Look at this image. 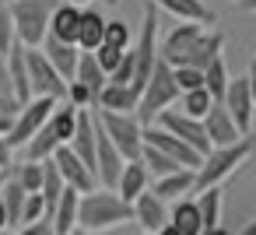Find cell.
I'll list each match as a JSON object with an SVG mask.
<instances>
[{
	"instance_id": "obj_1",
	"label": "cell",
	"mask_w": 256,
	"mask_h": 235,
	"mask_svg": "<svg viewBox=\"0 0 256 235\" xmlns=\"http://www.w3.org/2000/svg\"><path fill=\"white\" fill-rule=\"evenodd\" d=\"M134 221V207L106 186H95L92 193H81V207H78V228L81 232H106L116 224H130Z\"/></svg>"
},
{
	"instance_id": "obj_2",
	"label": "cell",
	"mask_w": 256,
	"mask_h": 235,
	"mask_svg": "<svg viewBox=\"0 0 256 235\" xmlns=\"http://www.w3.org/2000/svg\"><path fill=\"white\" fill-rule=\"evenodd\" d=\"M252 154V134L238 137L235 144H224V148H210L196 172H193V190H207V186H221L238 165H246V158Z\"/></svg>"
},
{
	"instance_id": "obj_3",
	"label": "cell",
	"mask_w": 256,
	"mask_h": 235,
	"mask_svg": "<svg viewBox=\"0 0 256 235\" xmlns=\"http://www.w3.org/2000/svg\"><path fill=\"white\" fill-rule=\"evenodd\" d=\"M176 102H179L176 74H172V67L158 56L154 67H151V74H148V81H144V88H140V102H137V120H140V126L154 123V116L165 112V109H172Z\"/></svg>"
},
{
	"instance_id": "obj_4",
	"label": "cell",
	"mask_w": 256,
	"mask_h": 235,
	"mask_svg": "<svg viewBox=\"0 0 256 235\" xmlns=\"http://www.w3.org/2000/svg\"><path fill=\"white\" fill-rule=\"evenodd\" d=\"M74 120H78V109H74L70 102H56L53 116H50V120L39 126V134L25 144V158L46 162L60 144H67V140L74 137Z\"/></svg>"
},
{
	"instance_id": "obj_5",
	"label": "cell",
	"mask_w": 256,
	"mask_h": 235,
	"mask_svg": "<svg viewBox=\"0 0 256 235\" xmlns=\"http://www.w3.org/2000/svg\"><path fill=\"white\" fill-rule=\"evenodd\" d=\"M56 0H11V18H14V39L25 50L42 46L50 36V14Z\"/></svg>"
},
{
	"instance_id": "obj_6",
	"label": "cell",
	"mask_w": 256,
	"mask_h": 235,
	"mask_svg": "<svg viewBox=\"0 0 256 235\" xmlns=\"http://www.w3.org/2000/svg\"><path fill=\"white\" fill-rule=\"evenodd\" d=\"M95 120L98 126L106 130V137L116 144V151L130 162V158H140V148H144V126L137 120V112H112V109H95Z\"/></svg>"
},
{
	"instance_id": "obj_7",
	"label": "cell",
	"mask_w": 256,
	"mask_h": 235,
	"mask_svg": "<svg viewBox=\"0 0 256 235\" xmlns=\"http://www.w3.org/2000/svg\"><path fill=\"white\" fill-rule=\"evenodd\" d=\"M25 67H28L32 98H56V102L67 98V81L60 78V70L50 64V56L39 46L36 50H25Z\"/></svg>"
},
{
	"instance_id": "obj_8",
	"label": "cell",
	"mask_w": 256,
	"mask_h": 235,
	"mask_svg": "<svg viewBox=\"0 0 256 235\" xmlns=\"http://www.w3.org/2000/svg\"><path fill=\"white\" fill-rule=\"evenodd\" d=\"M53 109H56V98H28L22 109H18V116H14V126H11V134H8V144H11V151H18V148H25L36 134H39V126L53 116Z\"/></svg>"
},
{
	"instance_id": "obj_9",
	"label": "cell",
	"mask_w": 256,
	"mask_h": 235,
	"mask_svg": "<svg viewBox=\"0 0 256 235\" xmlns=\"http://www.w3.org/2000/svg\"><path fill=\"white\" fill-rule=\"evenodd\" d=\"M154 123H158L162 130H168V134H176L179 140H186L193 151H200V154H207V151H210V140H207L204 120H193V116H186V112H179V109L172 106V109L158 112V116H154Z\"/></svg>"
},
{
	"instance_id": "obj_10",
	"label": "cell",
	"mask_w": 256,
	"mask_h": 235,
	"mask_svg": "<svg viewBox=\"0 0 256 235\" xmlns=\"http://www.w3.org/2000/svg\"><path fill=\"white\" fill-rule=\"evenodd\" d=\"M144 144H151V148H158V151H165L176 165H182V168H193L196 172V165H200V151H193L186 140H179L176 134H168V130H162L158 123H148L144 126Z\"/></svg>"
},
{
	"instance_id": "obj_11",
	"label": "cell",
	"mask_w": 256,
	"mask_h": 235,
	"mask_svg": "<svg viewBox=\"0 0 256 235\" xmlns=\"http://www.w3.org/2000/svg\"><path fill=\"white\" fill-rule=\"evenodd\" d=\"M53 165H56V172L64 176V186H70V190H78V193H92L95 186H98V179H95V172L70 151V144H60L53 154Z\"/></svg>"
},
{
	"instance_id": "obj_12",
	"label": "cell",
	"mask_w": 256,
	"mask_h": 235,
	"mask_svg": "<svg viewBox=\"0 0 256 235\" xmlns=\"http://www.w3.org/2000/svg\"><path fill=\"white\" fill-rule=\"evenodd\" d=\"M95 123H98V120H95ZM123 165H126V158L116 151V144H112V140L106 137V130L98 126V134H95V179H98V186L116 190Z\"/></svg>"
},
{
	"instance_id": "obj_13",
	"label": "cell",
	"mask_w": 256,
	"mask_h": 235,
	"mask_svg": "<svg viewBox=\"0 0 256 235\" xmlns=\"http://www.w3.org/2000/svg\"><path fill=\"white\" fill-rule=\"evenodd\" d=\"M204 36V25L200 22H179L168 36H165V42L158 46V56L168 64V67H182V60H186V53L193 50V42Z\"/></svg>"
},
{
	"instance_id": "obj_14",
	"label": "cell",
	"mask_w": 256,
	"mask_h": 235,
	"mask_svg": "<svg viewBox=\"0 0 256 235\" xmlns=\"http://www.w3.org/2000/svg\"><path fill=\"white\" fill-rule=\"evenodd\" d=\"M221 106L228 109V116L235 120V126H238L242 134H249V130H252V112H256V106H252V95H249V78H246V74L228 81Z\"/></svg>"
},
{
	"instance_id": "obj_15",
	"label": "cell",
	"mask_w": 256,
	"mask_h": 235,
	"mask_svg": "<svg viewBox=\"0 0 256 235\" xmlns=\"http://www.w3.org/2000/svg\"><path fill=\"white\" fill-rule=\"evenodd\" d=\"M204 130H207L210 148H224V144H235L238 137H246V134L235 126V120L228 116V109H224L221 102H214V106L207 109V116H204Z\"/></svg>"
},
{
	"instance_id": "obj_16",
	"label": "cell",
	"mask_w": 256,
	"mask_h": 235,
	"mask_svg": "<svg viewBox=\"0 0 256 235\" xmlns=\"http://www.w3.org/2000/svg\"><path fill=\"white\" fill-rule=\"evenodd\" d=\"M130 207H134V221H137L144 232H158V228L168 224V207H165V200H162L158 193H151V190H144Z\"/></svg>"
},
{
	"instance_id": "obj_17",
	"label": "cell",
	"mask_w": 256,
	"mask_h": 235,
	"mask_svg": "<svg viewBox=\"0 0 256 235\" xmlns=\"http://www.w3.org/2000/svg\"><path fill=\"white\" fill-rule=\"evenodd\" d=\"M39 50L50 56V64L60 70L64 81H74V70H78V60H81V46H78V42H60V39L46 36Z\"/></svg>"
},
{
	"instance_id": "obj_18",
	"label": "cell",
	"mask_w": 256,
	"mask_h": 235,
	"mask_svg": "<svg viewBox=\"0 0 256 235\" xmlns=\"http://www.w3.org/2000/svg\"><path fill=\"white\" fill-rule=\"evenodd\" d=\"M78 207H81V193L70 190V186H64L60 200H56L53 210H50V228H53V235H70V232L78 228Z\"/></svg>"
},
{
	"instance_id": "obj_19",
	"label": "cell",
	"mask_w": 256,
	"mask_h": 235,
	"mask_svg": "<svg viewBox=\"0 0 256 235\" xmlns=\"http://www.w3.org/2000/svg\"><path fill=\"white\" fill-rule=\"evenodd\" d=\"M78 25H81V8L60 0L50 14V36L60 42H78Z\"/></svg>"
},
{
	"instance_id": "obj_20",
	"label": "cell",
	"mask_w": 256,
	"mask_h": 235,
	"mask_svg": "<svg viewBox=\"0 0 256 235\" xmlns=\"http://www.w3.org/2000/svg\"><path fill=\"white\" fill-rule=\"evenodd\" d=\"M151 4L179 22H200V25H214V11L204 0H151Z\"/></svg>"
},
{
	"instance_id": "obj_21",
	"label": "cell",
	"mask_w": 256,
	"mask_h": 235,
	"mask_svg": "<svg viewBox=\"0 0 256 235\" xmlns=\"http://www.w3.org/2000/svg\"><path fill=\"white\" fill-rule=\"evenodd\" d=\"M137 102H140V92L134 84H106L95 98V109H112V112H137Z\"/></svg>"
},
{
	"instance_id": "obj_22",
	"label": "cell",
	"mask_w": 256,
	"mask_h": 235,
	"mask_svg": "<svg viewBox=\"0 0 256 235\" xmlns=\"http://www.w3.org/2000/svg\"><path fill=\"white\" fill-rule=\"evenodd\" d=\"M106 14L102 11H95V8H81V25H78V46L84 50V53H92V50H98L102 46V39H106Z\"/></svg>"
},
{
	"instance_id": "obj_23",
	"label": "cell",
	"mask_w": 256,
	"mask_h": 235,
	"mask_svg": "<svg viewBox=\"0 0 256 235\" xmlns=\"http://www.w3.org/2000/svg\"><path fill=\"white\" fill-rule=\"evenodd\" d=\"M221 50H224V36L221 32H210V28H204V36L193 42V50L186 53V60H182V67H196V70H204L214 56H221Z\"/></svg>"
},
{
	"instance_id": "obj_24",
	"label": "cell",
	"mask_w": 256,
	"mask_h": 235,
	"mask_svg": "<svg viewBox=\"0 0 256 235\" xmlns=\"http://www.w3.org/2000/svg\"><path fill=\"white\" fill-rule=\"evenodd\" d=\"M144 190H148V168H144V162H140V158H130V162L123 165V172H120L116 193H120L126 204H134Z\"/></svg>"
},
{
	"instance_id": "obj_25",
	"label": "cell",
	"mask_w": 256,
	"mask_h": 235,
	"mask_svg": "<svg viewBox=\"0 0 256 235\" xmlns=\"http://www.w3.org/2000/svg\"><path fill=\"white\" fill-rule=\"evenodd\" d=\"M168 224L182 235H200L204 232V221H200V210H196V200L193 196H179L168 210Z\"/></svg>"
},
{
	"instance_id": "obj_26",
	"label": "cell",
	"mask_w": 256,
	"mask_h": 235,
	"mask_svg": "<svg viewBox=\"0 0 256 235\" xmlns=\"http://www.w3.org/2000/svg\"><path fill=\"white\" fill-rule=\"evenodd\" d=\"M151 193H158L162 200H179V196L193 193V168H179V172L158 176V182L151 186Z\"/></svg>"
},
{
	"instance_id": "obj_27",
	"label": "cell",
	"mask_w": 256,
	"mask_h": 235,
	"mask_svg": "<svg viewBox=\"0 0 256 235\" xmlns=\"http://www.w3.org/2000/svg\"><path fill=\"white\" fill-rule=\"evenodd\" d=\"M74 81H81L95 98H98V92L109 84V74L98 67V60H95V53H84L81 50V60H78V70H74Z\"/></svg>"
},
{
	"instance_id": "obj_28",
	"label": "cell",
	"mask_w": 256,
	"mask_h": 235,
	"mask_svg": "<svg viewBox=\"0 0 256 235\" xmlns=\"http://www.w3.org/2000/svg\"><path fill=\"white\" fill-rule=\"evenodd\" d=\"M25 196H28V190H25L14 176H4V182H0V200H4V207H8L11 228H22V207H25Z\"/></svg>"
},
{
	"instance_id": "obj_29",
	"label": "cell",
	"mask_w": 256,
	"mask_h": 235,
	"mask_svg": "<svg viewBox=\"0 0 256 235\" xmlns=\"http://www.w3.org/2000/svg\"><path fill=\"white\" fill-rule=\"evenodd\" d=\"M196 210H200V221L204 228H214L221 224V200H224V190L221 186H207V190H196Z\"/></svg>"
},
{
	"instance_id": "obj_30",
	"label": "cell",
	"mask_w": 256,
	"mask_h": 235,
	"mask_svg": "<svg viewBox=\"0 0 256 235\" xmlns=\"http://www.w3.org/2000/svg\"><path fill=\"white\" fill-rule=\"evenodd\" d=\"M8 60V70H11V84H14V95L22 98V102H28L32 98V88H28V67H25V46H18L14 42V50L4 56Z\"/></svg>"
},
{
	"instance_id": "obj_31",
	"label": "cell",
	"mask_w": 256,
	"mask_h": 235,
	"mask_svg": "<svg viewBox=\"0 0 256 235\" xmlns=\"http://www.w3.org/2000/svg\"><path fill=\"white\" fill-rule=\"evenodd\" d=\"M228 81H232V78H228V64H224V53H221V56H214V60L204 67V88L210 92V98H214V102H221V98H224Z\"/></svg>"
},
{
	"instance_id": "obj_32",
	"label": "cell",
	"mask_w": 256,
	"mask_h": 235,
	"mask_svg": "<svg viewBox=\"0 0 256 235\" xmlns=\"http://www.w3.org/2000/svg\"><path fill=\"white\" fill-rule=\"evenodd\" d=\"M210 106H214V98H210V92H207V88L182 92V95H179V102H176V109H179V112H186V116H193V120H204Z\"/></svg>"
},
{
	"instance_id": "obj_33",
	"label": "cell",
	"mask_w": 256,
	"mask_h": 235,
	"mask_svg": "<svg viewBox=\"0 0 256 235\" xmlns=\"http://www.w3.org/2000/svg\"><path fill=\"white\" fill-rule=\"evenodd\" d=\"M8 176H14V179H18L28 193H39V190H42V162L25 158V162L11 165V168H8Z\"/></svg>"
},
{
	"instance_id": "obj_34",
	"label": "cell",
	"mask_w": 256,
	"mask_h": 235,
	"mask_svg": "<svg viewBox=\"0 0 256 235\" xmlns=\"http://www.w3.org/2000/svg\"><path fill=\"white\" fill-rule=\"evenodd\" d=\"M42 200H46V210H53V204L60 200V193H64V176L56 172V165H53V158H46L42 162ZM50 221V218H46Z\"/></svg>"
},
{
	"instance_id": "obj_35",
	"label": "cell",
	"mask_w": 256,
	"mask_h": 235,
	"mask_svg": "<svg viewBox=\"0 0 256 235\" xmlns=\"http://www.w3.org/2000/svg\"><path fill=\"white\" fill-rule=\"evenodd\" d=\"M140 162H144V168H148L151 176H168V172H179V168H182V165H176L165 151H158V148H151V144L140 148Z\"/></svg>"
},
{
	"instance_id": "obj_36",
	"label": "cell",
	"mask_w": 256,
	"mask_h": 235,
	"mask_svg": "<svg viewBox=\"0 0 256 235\" xmlns=\"http://www.w3.org/2000/svg\"><path fill=\"white\" fill-rule=\"evenodd\" d=\"M14 18H11V0H0V56L14 50Z\"/></svg>"
},
{
	"instance_id": "obj_37",
	"label": "cell",
	"mask_w": 256,
	"mask_h": 235,
	"mask_svg": "<svg viewBox=\"0 0 256 235\" xmlns=\"http://www.w3.org/2000/svg\"><path fill=\"white\" fill-rule=\"evenodd\" d=\"M46 218H50V210H46L42 193H28L25 207H22V224H36V221H46Z\"/></svg>"
},
{
	"instance_id": "obj_38",
	"label": "cell",
	"mask_w": 256,
	"mask_h": 235,
	"mask_svg": "<svg viewBox=\"0 0 256 235\" xmlns=\"http://www.w3.org/2000/svg\"><path fill=\"white\" fill-rule=\"evenodd\" d=\"M134 78H137V56H134V50H126L123 60L116 64V70L109 74V81L112 84H134Z\"/></svg>"
},
{
	"instance_id": "obj_39",
	"label": "cell",
	"mask_w": 256,
	"mask_h": 235,
	"mask_svg": "<svg viewBox=\"0 0 256 235\" xmlns=\"http://www.w3.org/2000/svg\"><path fill=\"white\" fill-rule=\"evenodd\" d=\"M102 42L120 46V50H130V25H126V22H120V18L106 22V39H102Z\"/></svg>"
},
{
	"instance_id": "obj_40",
	"label": "cell",
	"mask_w": 256,
	"mask_h": 235,
	"mask_svg": "<svg viewBox=\"0 0 256 235\" xmlns=\"http://www.w3.org/2000/svg\"><path fill=\"white\" fill-rule=\"evenodd\" d=\"M172 74H176L179 95L182 92H193V88H204V70H196V67H172Z\"/></svg>"
},
{
	"instance_id": "obj_41",
	"label": "cell",
	"mask_w": 256,
	"mask_h": 235,
	"mask_svg": "<svg viewBox=\"0 0 256 235\" xmlns=\"http://www.w3.org/2000/svg\"><path fill=\"white\" fill-rule=\"evenodd\" d=\"M92 53H95L98 67H102L106 74H112V70H116V64L123 60V53H126V50H120V46H109V42H102V46H98V50H92Z\"/></svg>"
},
{
	"instance_id": "obj_42",
	"label": "cell",
	"mask_w": 256,
	"mask_h": 235,
	"mask_svg": "<svg viewBox=\"0 0 256 235\" xmlns=\"http://www.w3.org/2000/svg\"><path fill=\"white\" fill-rule=\"evenodd\" d=\"M67 102H70L74 109H92V106H95V95H92L81 81H67Z\"/></svg>"
},
{
	"instance_id": "obj_43",
	"label": "cell",
	"mask_w": 256,
	"mask_h": 235,
	"mask_svg": "<svg viewBox=\"0 0 256 235\" xmlns=\"http://www.w3.org/2000/svg\"><path fill=\"white\" fill-rule=\"evenodd\" d=\"M0 98H18L14 95V84H11V70H8V60L4 56H0ZM22 102V98H18ZM25 106V102H22Z\"/></svg>"
},
{
	"instance_id": "obj_44",
	"label": "cell",
	"mask_w": 256,
	"mask_h": 235,
	"mask_svg": "<svg viewBox=\"0 0 256 235\" xmlns=\"http://www.w3.org/2000/svg\"><path fill=\"white\" fill-rule=\"evenodd\" d=\"M18 235H53V228H50V221H36V224H22Z\"/></svg>"
},
{
	"instance_id": "obj_45",
	"label": "cell",
	"mask_w": 256,
	"mask_h": 235,
	"mask_svg": "<svg viewBox=\"0 0 256 235\" xmlns=\"http://www.w3.org/2000/svg\"><path fill=\"white\" fill-rule=\"evenodd\" d=\"M14 162H11V144H8V137H0V172H8Z\"/></svg>"
},
{
	"instance_id": "obj_46",
	"label": "cell",
	"mask_w": 256,
	"mask_h": 235,
	"mask_svg": "<svg viewBox=\"0 0 256 235\" xmlns=\"http://www.w3.org/2000/svg\"><path fill=\"white\" fill-rule=\"evenodd\" d=\"M11 126H14V112H4V109H0V137H8Z\"/></svg>"
},
{
	"instance_id": "obj_47",
	"label": "cell",
	"mask_w": 256,
	"mask_h": 235,
	"mask_svg": "<svg viewBox=\"0 0 256 235\" xmlns=\"http://www.w3.org/2000/svg\"><path fill=\"white\" fill-rule=\"evenodd\" d=\"M4 232H11V221H8V207H4V200H0V235Z\"/></svg>"
},
{
	"instance_id": "obj_48",
	"label": "cell",
	"mask_w": 256,
	"mask_h": 235,
	"mask_svg": "<svg viewBox=\"0 0 256 235\" xmlns=\"http://www.w3.org/2000/svg\"><path fill=\"white\" fill-rule=\"evenodd\" d=\"M249 95H252V106H256V67H249Z\"/></svg>"
},
{
	"instance_id": "obj_49",
	"label": "cell",
	"mask_w": 256,
	"mask_h": 235,
	"mask_svg": "<svg viewBox=\"0 0 256 235\" xmlns=\"http://www.w3.org/2000/svg\"><path fill=\"white\" fill-rule=\"evenodd\" d=\"M200 235H232V232H228V228H224V224H214V228H204V232H200Z\"/></svg>"
},
{
	"instance_id": "obj_50",
	"label": "cell",
	"mask_w": 256,
	"mask_h": 235,
	"mask_svg": "<svg viewBox=\"0 0 256 235\" xmlns=\"http://www.w3.org/2000/svg\"><path fill=\"white\" fill-rule=\"evenodd\" d=\"M238 4V11H249V14H256V0H235Z\"/></svg>"
},
{
	"instance_id": "obj_51",
	"label": "cell",
	"mask_w": 256,
	"mask_h": 235,
	"mask_svg": "<svg viewBox=\"0 0 256 235\" xmlns=\"http://www.w3.org/2000/svg\"><path fill=\"white\" fill-rule=\"evenodd\" d=\"M238 235H256V218H252V221H246V224H242V232H238Z\"/></svg>"
},
{
	"instance_id": "obj_52",
	"label": "cell",
	"mask_w": 256,
	"mask_h": 235,
	"mask_svg": "<svg viewBox=\"0 0 256 235\" xmlns=\"http://www.w3.org/2000/svg\"><path fill=\"white\" fill-rule=\"evenodd\" d=\"M154 235H182V232H176V228H172V224H165V228H158V232H154Z\"/></svg>"
},
{
	"instance_id": "obj_53",
	"label": "cell",
	"mask_w": 256,
	"mask_h": 235,
	"mask_svg": "<svg viewBox=\"0 0 256 235\" xmlns=\"http://www.w3.org/2000/svg\"><path fill=\"white\" fill-rule=\"evenodd\" d=\"M67 4H78V8H88V0H67Z\"/></svg>"
},
{
	"instance_id": "obj_54",
	"label": "cell",
	"mask_w": 256,
	"mask_h": 235,
	"mask_svg": "<svg viewBox=\"0 0 256 235\" xmlns=\"http://www.w3.org/2000/svg\"><path fill=\"white\" fill-rule=\"evenodd\" d=\"M4 176H8V172H0V182H4Z\"/></svg>"
},
{
	"instance_id": "obj_55",
	"label": "cell",
	"mask_w": 256,
	"mask_h": 235,
	"mask_svg": "<svg viewBox=\"0 0 256 235\" xmlns=\"http://www.w3.org/2000/svg\"><path fill=\"white\" fill-rule=\"evenodd\" d=\"M252 67H256V56H252Z\"/></svg>"
},
{
	"instance_id": "obj_56",
	"label": "cell",
	"mask_w": 256,
	"mask_h": 235,
	"mask_svg": "<svg viewBox=\"0 0 256 235\" xmlns=\"http://www.w3.org/2000/svg\"><path fill=\"white\" fill-rule=\"evenodd\" d=\"M148 235H154V232H148Z\"/></svg>"
}]
</instances>
